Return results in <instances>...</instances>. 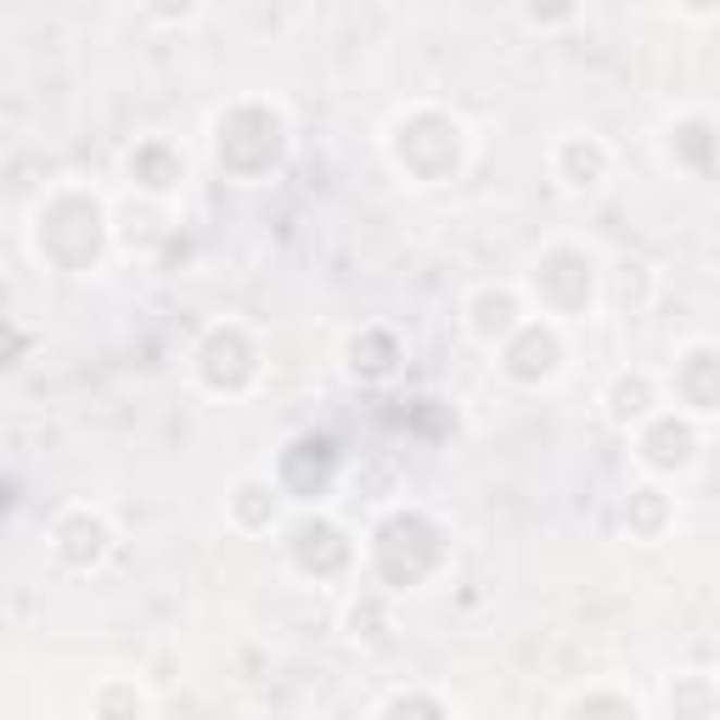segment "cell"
Instances as JSON below:
<instances>
[{"label": "cell", "mask_w": 720, "mask_h": 720, "mask_svg": "<svg viewBox=\"0 0 720 720\" xmlns=\"http://www.w3.org/2000/svg\"><path fill=\"white\" fill-rule=\"evenodd\" d=\"M647 445H653V462H681V456H686V445H693V439H686V429H675V422H665V429L653 434Z\"/></svg>", "instance_id": "cell-1"}]
</instances>
